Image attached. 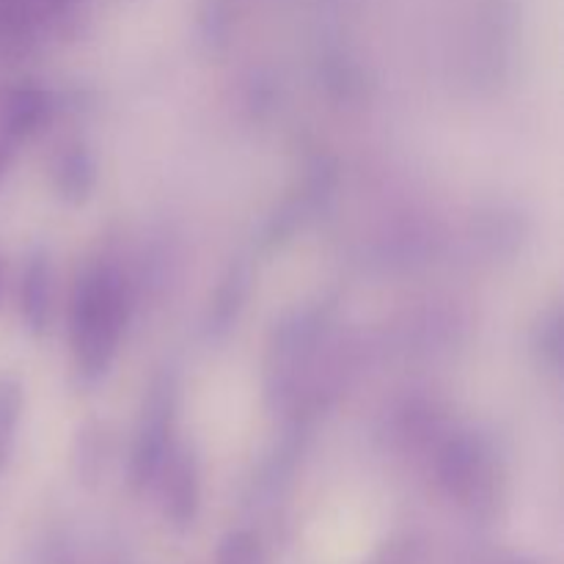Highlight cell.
I'll list each match as a JSON object with an SVG mask.
<instances>
[{"label": "cell", "mask_w": 564, "mask_h": 564, "mask_svg": "<svg viewBox=\"0 0 564 564\" xmlns=\"http://www.w3.org/2000/svg\"><path fill=\"white\" fill-rule=\"evenodd\" d=\"M435 477L441 490L474 516H490L499 505V455L488 438L471 430H455L441 441L435 452Z\"/></svg>", "instance_id": "2"}, {"label": "cell", "mask_w": 564, "mask_h": 564, "mask_svg": "<svg viewBox=\"0 0 564 564\" xmlns=\"http://www.w3.org/2000/svg\"><path fill=\"white\" fill-rule=\"evenodd\" d=\"M102 444H99V427L86 424V427L77 433V446H75V463L77 474H80L86 482H94L102 471Z\"/></svg>", "instance_id": "13"}, {"label": "cell", "mask_w": 564, "mask_h": 564, "mask_svg": "<svg viewBox=\"0 0 564 564\" xmlns=\"http://www.w3.org/2000/svg\"><path fill=\"white\" fill-rule=\"evenodd\" d=\"M562 312L560 306H551L549 312L540 314L538 325L532 330V352L538 356V364L549 372L560 375L562 369Z\"/></svg>", "instance_id": "11"}, {"label": "cell", "mask_w": 564, "mask_h": 564, "mask_svg": "<svg viewBox=\"0 0 564 564\" xmlns=\"http://www.w3.org/2000/svg\"><path fill=\"white\" fill-rule=\"evenodd\" d=\"M174 389L160 383L149 391V400L138 419L130 452V482L135 490H149L174 449Z\"/></svg>", "instance_id": "4"}, {"label": "cell", "mask_w": 564, "mask_h": 564, "mask_svg": "<svg viewBox=\"0 0 564 564\" xmlns=\"http://www.w3.org/2000/svg\"><path fill=\"white\" fill-rule=\"evenodd\" d=\"M158 490L163 518L176 529L187 532L202 512V463L196 452L185 444H174L171 455L165 457L158 479L152 485Z\"/></svg>", "instance_id": "5"}, {"label": "cell", "mask_w": 564, "mask_h": 564, "mask_svg": "<svg viewBox=\"0 0 564 564\" xmlns=\"http://www.w3.org/2000/svg\"><path fill=\"white\" fill-rule=\"evenodd\" d=\"M6 292H9V268H6V259L0 253V308L6 303Z\"/></svg>", "instance_id": "15"}, {"label": "cell", "mask_w": 564, "mask_h": 564, "mask_svg": "<svg viewBox=\"0 0 564 564\" xmlns=\"http://www.w3.org/2000/svg\"><path fill=\"white\" fill-rule=\"evenodd\" d=\"M215 564H268L262 540L248 529H235L220 538L215 549Z\"/></svg>", "instance_id": "12"}, {"label": "cell", "mask_w": 564, "mask_h": 564, "mask_svg": "<svg viewBox=\"0 0 564 564\" xmlns=\"http://www.w3.org/2000/svg\"><path fill=\"white\" fill-rule=\"evenodd\" d=\"M325 314L323 308H297L281 319L270 339L268 358V397L286 402L297 391V380L312 364L323 339Z\"/></svg>", "instance_id": "3"}, {"label": "cell", "mask_w": 564, "mask_h": 564, "mask_svg": "<svg viewBox=\"0 0 564 564\" xmlns=\"http://www.w3.org/2000/svg\"><path fill=\"white\" fill-rule=\"evenodd\" d=\"M20 314L33 336H44L55 314V264L44 248L28 257L20 275Z\"/></svg>", "instance_id": "6"}, {"label": "cell", "mask_w": 564, "mask_h": 564, "mask_svg": "<svg viewBox=\"0 0 564 564\" xmlns=\"http://www.w3.org/2000/svg\"><path fill=\"white\" fill-rule=\"evenodd\" d=\"M494 564H538V562L527 560V556H499Z\"/></svg>", "instance_id": "16"}, {"label": "cell", "mask_w": 564, "mask_h": 564, "mask_svg": "<svg viewBox=\"0 0 564 564\" xmlns=\"http://www.w3.org/2000/svg\"><path fill=\"white\" fill-rule=\"evenodd\" d=\"M251 264L246 259H237L226 268V273L220 275L218 286L213 292V301H209V314H207V330L213 336L226 334L231 325L240 319L242 308H246L248 295H251Z\"/></svg>", "instance_id": "9"}, {"label": "cell", "mask_w": 564, "mask_h": 564, "mask_svg": "<svg viewBox=\"0 0 564 564\" xmlns=\"http://www.w3.org/2000/svg\"><path fill=\"white\" fill-rule=\"evenodd\" d=\"M369 564H424V549L413 538L391 540Z\"/></svg>", "instance_id": "14"}, {"label": "cell", "mask_w": 564, "mask_h": 564, "mask_svg": "<svg viewBox=\"0 0 564 564\" xmlns=\"http://www.w3.org/2000/svg\"><path fill=\"white\" fill-rule=\"evenodd\" d=\"M22 411H25V389L17 378H0V474L14 457L17 433H20Z\"/></svg>", "instance_id": "10"}, {"label": "cell", "mask_w": 564, "mask_h": 564, "mask_svg": "<svg viewBox=\"0 0 564 564\" xmlns=\"http://www.w3.org/2000/svg\"><path fill=\"white\" fill-rule=\"evenodd\" d=\"M132 312V292L124 273L97 262L77 273L69 297V350L86 383L102 380L121 350Z\"/></svg>", "instance_id": "1"}, {"label": "cell", "mask_w": 564, "mask_h": 564, "mask_svg": "<svg viewBox=\"0 0 564 564\" xmlns=\"http://www.w3.org/2000/svg\"><path fill=\"white\" fill-rule=\"evenodd\" d=\"M99 165L83 141H69L50 160V185L64 204L80 207L97 191Z\"/></svg>", "instance_id": "8"}, {"label": "cell", "mask_w": 564, "mask_h": 564, "mask_svg": "<svg viewBox=\"0 0 564 564\" xmlns=\"http://www.w3.org/2000/svg\"><path fill=\"white\" fill-rule=\"evenodd\" d=\"M55 113L53 94L36 83H22L14 86L3 99L0 110V130H3V147L28 141L36 132H42L50 124Z\"/></svg>", "instance_id": "7"}]
</instances>
